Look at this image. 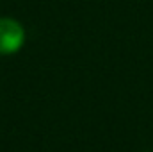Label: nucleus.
<instances>
[{
  "instance_id": "nucleus-1",
  "label": "nucleus",
  "mask_w": 153,
  "mask_h": 152,
  "mask_svg": "<svg viewBox=\"0 0 153 152\" xmlns=\"http://www.w3.org/2000/svg\"><path fill=\"white\" fill-rule=\"evenodd\" d=\"M25 43L23 27L13 18H0V56L18 52Z\"/></svg>"
}]
</instances>
